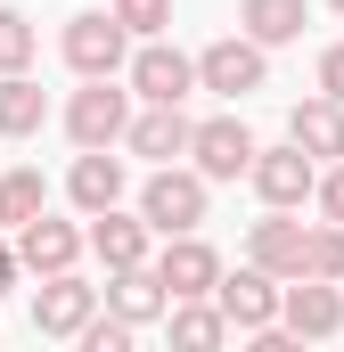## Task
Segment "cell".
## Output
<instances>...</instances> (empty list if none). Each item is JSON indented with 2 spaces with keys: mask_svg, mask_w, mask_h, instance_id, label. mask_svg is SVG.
I'll list each match as a JSON object with an SVG mask.
<instances>
[{
  "mask_svg": "<svg viewBox=\"0 0 344 352\" xmlns=\"http://www.w3.org/2000/svg\"><path fill=\"white\" fill-rule=\"evenodd\" d=\"M123 131H131V90H115V74L74 90V107H66V140L74 148H115Z\"/></svg>",
  "mask_w": 344,
  "mask_h": 352,
  "instance_id": "1",
  "label": "cell"
},
{
  "mask_svg": "<svg viewBox=\"0 0 344 352\" xmlns=\"http://www.w3.org/2000/svg\"><path fill=\"white\" fill-rule=\"evenodd\" d=\"M246 180H255L262 205H287V213H295L303 197H320V156H312L303 140H287V148H262Z\"/></svg>",
  "mask_w": 344,
  "mask_h": 352,
  "instance_id": "2",
  "label": "cell"
},
{
  "mask_svg": "<svg viewBox=\"0 0 344 352\" xmlns=\"http://www.w3.org/2000/svg\"><path fill=\"white\" fill-rule=\"evenodd\" d=\"M123 41H131V25H123L115 8H83V16L66 25V66H74L83 82H98V74L123 66Z\"/></svg>",
  "mask_w": 344,
  "mask_h": 352,
  "instance_id": "3",
  "label": "cell"
},
{
  "mask_svg": "<svg viewBox=\"0 0 344 352\" xmlns=\"http://www.w3.org/2000/svg\"><path fill=\"white\" fill-rule=\"evenodd\" d=\"M140 213H148V230H164V238L197 230V221H205V173H180V164H164V173L140 188Z\"/></svg>",
  "mask_w": 344,
  "mask_h": 352,
  "instance_id": "4",
  "label": "cell"
},
{
  "mask_svg": "<svg viewBox=\"0 0 344 352\" xmlns=\"http://www.w3.org/2000/svg\"><path fill=\"white\" fill-rule=\"evenodd\" d=\"M213 303L230 311V328L238 336H255V328H270L279 320V303H287V287L270 278L262 263H246V270H222V287H213Z\"/></svg>",
  "mask_w": 344,
  "mask_h": 352,
  "instance_id": "5",
  "label": "cell"
},
{
  "mask_svg": "<svg viewBox=\"0 0 344 352\" xmlns=\"http://www.w3.org/2000/svg\"><path fill=\"white\" fill-rule=\"evenodd\" d=\"M197 82L213 90V98H246V90L270 82V66H262V41L255 33H238V41H213L205 58H197Z\"/></svg>",
  "mask_w": 344,
  "mask_h": 352,
  "instance_id": "6",
  "label": "cell"
},
{
  "mask_svg": "<svg viewBox=\"0 0 344 352\" xmlns=\"http://www.w3.org/2000/svg\"><path fill=\"white\" fill-rule=\"evenodd\" d=\"M189 156H197V173L205 180H238V173H255V131L238 123V115H213V123H197V140H189Z\"/></svg>",
  "mask_w": 344,
  "mask_h": 352,
  "instance_id": "7",
  "label": "cell"
},
{
  "mask_svg": "<svg viewBox=\"0 0 344 352\" xmlns=\"http://www.w3.org/2000/svg\"><path fill=\"white\" fill-rule=\"evenodd\" d=\"M90 320H98V287H83L74 270H58V278L33 287V328L41 336H83Z\"/></svg>",
  "mask_w": 344,
  "mask_h": 352,
  "instance_id": "8",
  "label": "cell"
},
{
  "mask_svg": "<svg viewBox=\"0 0 344 352\" xmlns=\"http://www.w3.org/2000/svg\"><path fill=\"white\" fill-rule=\"evenodd\" d=\"M246 254H255L270 278H303V270H312V230L287 221V205H270L255 221V238H246Z\"/></svg>",
  "mask_w": 344,
  "mask_h": 352,
  "instance_id": "9",
  "label": "cell"
},
{
  "mask_svg": "<svg viewBox=\"0 0 344 352\" xmlns=\"http://www.w3.org/2000/svg\"><path fill=\"white\" fill-rule=\"evenodd\" d=\"M131 90L148 98V107H180L189 90H197V58H180L164 41H140V58H131Z\"/></svg>",
  "mask_w": 344,
  "mask_h": 352,
  "instance_id": "10",
  "label": "cell"
},
{
  "mask_svg": "<svg viewBox=\"0 0 344 352\" xmlns=\"http://www.w3.org/2000/svg\"><path fill=\"white\" fill-rule=\"evenodd\" d=\"M83 230L74 221H50V213H33L25 230H17V254H25V270H41V278H58V270H74L83 263Z\"/></svg>",
  "mask_w": 344,
  "mask_h": 352,
  "instance_id": "11",
  "label": "cell"
},
{
  "mask_svg": "<svg viewBox=\"0 0 344 352\" xmlns=\"http://www.w3.org/2000/svg\"><path fill=\"white\" fill-rule=\"evenodd\" d=\"M279 320H287L295 336H312V344H320V336H336V328H344L336 278H295V287H287V303H279Z\"/></svg>",
  "mask_w": 344,
  "mask_h": 352,
  "instance_id": "12",
  "label": "cell"
},
{
  "mask_svg": "<svg viewBox=\"0 0 344 352\" xmlns=\"http://www.w3.org/2000/svg\"><path fill=\"white\" fill-rule=\"evenodd\" d=\"M156 270H164L172 303H180V295H213V287H222V254H213L197 230H180V238L164 246V263H156Z\"/></svg>",
  "mask_w": 344,
  "mask_h": 352,
  "instance_id": "13",
  "label": "cell"
},
{
  "mask_svg": "<svg viewBox=\"0 0 344 352\" xmlns=\"http://www.w3.org/2000/svg\"><path fill=\"white\" fill-rule=\"evenodd\" d=\"M189 140H197V123H189L180 107H148V115H131V131H123V148H131V156H148V164L189 156Z\"/></svg>",
  "mask_w": 344,
  "mask_h": 352,
  "instance_id": "14",
  "label": "cell"
},
{
  "mask_svg": "<svg viewBox=\"0 0 344 352\" xmlns=\"http://www.w3.org/2000/svg\"><path fill=\"white\" fill-rule=\"evenodd\" d=\"M66 197H74L83 213H107V205H123V156H107V148H83V156H74V173H66Z\"/></svg>",
  "mask_w": 344,
  "mask_h": 352,
  "instance_id": "15",
  "label": "cell"
},
{
  "mask_svg": "<svg viewBox=\"0 0 344 352\" xmlns=\"http://www.w3.org/2000/svg\"><path fill=\"white\" fill-rule=\"evenodd\" d=\"M90 254H98L107 270L148 263V213H140V221H131V213H115V205H107V213H90Z\"/></svg>",
  "mask_w": 344,
  "mask_h": 352,
  "instance_id": "16",
  "label": "cell"
},
{
  "mask_svg": "<svg viewBox=\"0 0 344 352\" xmlns=\"http://www.w3.org/2000/svg\"><path fill=\"white\" fill-rule=\"evenodd\" d=\"M115 311H123L131 328H148V320H172V287H164V270H148V263L115 270Z\"/></svg>",
  "mask_w": 344,
  "mask_h": 352,
  "instance_id": "17",
  "label": "cell"
},
{
  "mask_svg": "<svg viewBox=\"0 0 344 352\" xmlns=\"http://www.w3.org/2000/svg\"><path fill=\"white\" fill-rule=\"evenodd\" d=\"M287 140H303L312 156H344V98H303L295 115H287Z\"/></svg>",
  "mask_w": 344,
  "mask_h": 352,
  "instance_id": "18",
  "label": "cell"
},
{
  "mask_svg": "<svg viewBox=\"0 0 344 352\" xmlns=\"http://www.w3.org/2000/svg\"><path fill=\"white\" fill-rule=\"evenodd\" d=\"M222 336H230V311L222 303H205V295H180L172 303V344L180 352H213Z\"/></svg>",
  "mask_w": 344,
  "mask_h": 352,
  "instance_id": "19",
  "label": "cell"
},
{
  "mask_svg": "<svg viewBox=\"0 0 344 352\" xmlns=\"http://www.w3.org/2000/svg\"><path fill=\"white\" fill-rule=\"evenodd\" d=\"M41 115H50V98L33 74H0V140H33Z\"/></svg>",
  "mask_w": 344,
  "mask_h": 352,
  "instance_id": "20",
  "label": "cell"
},
{
  "mask_svg": "<svg viewBox=\"0 0 344 352\" xmlns=\"http://www.w3.org/2000/svg\"><path fill=\"white\" fill-rule=\"evenodd\" d=\"M303 16H312V0H246V8H238V25L255 33L262 50L295 41V33H303Z\"/></svg>",
  "mask_w": 344,
  "mask_h": 352,
  "instance_id": "21",
  "label": "cell"
},
{
  "mask_svg": "<svg viewBox=\"0 0 344 352\" xmlns=\"http://www.w3.org/2000/svg\"><path fill=\"white\" fill-rule=\"evenodd\" d=\"M33 213H50V188H41V173H0V230H25Z\"/></svg>",
  "mask_w": 344,
  "mask_h": 352,
  "instance_id": "22",
  "label": "cell"
},
{
  "mask_svg": "<svg viewBox=\"0 0 344 352\" xmlns=\"http://www.w3.org/2000/svg\"><path fill=\"white\" fill-rule=\"evenodd\" d=\"M33 66V16L0 8V74H25Z\"/></svg>",
  "mask_w": 344,
  "mask_h": 352,
  "instance_id": "23",
  "label": "cell"
},
{
  "mask_svg": "<svg viewBox=\"0 0 344 352\" xmlns=\"http://www.w3.org/2000/svg\"><path fill=\"white\" fill-rule=\"evenodd\" d=\"M303 278H344V221L312 230V270H303Z\"/></svg>",
  "mask_w": 344,
  "mask_h": 352,
  "instance_id": "24",
  "label": "cell"
},
{
  "mask_svg": "<svg viewBox=\"0 0 344 352\" xmlns=\"http://www.w3.org/2000/svg\"><path fill=\"white\" fill-rule=\"evenodd\" d=\"M115 16H123L140 41H156V33L172 25V0H115Z\"/></svg>",
  "mask_w": 344,
  "mask_h": 352,
  "instance_id": "25",
  "label": "cell"
},
{
  "mask_svg": "<svg viewBox=\"0 0 344 352\" xmlns=\"http://www.w3.org/2000/svg\"><path fill=\"white\" fill-rule=\"evenodd\" d=\"M83 344H90V352H123V344H131V320H123V311H115V320H90Z\"/></svg>",
  "mask_w": 344,
  "mask_h": 352,
  "instance_id": "26",
  "label": "cell"
},
{
  "mask_svg": "<svg viewBox=\"0 0 344 352\" xmlns=\"http://www.w3.org/2000/svg\"><path fill=\"white\" fill-rule=\"evenodd\" d=\"M320 90L344 98V41H336V50H320Z\"/></svg>",
  "mask_w": 344,
  "mask_h": 352,
  "instance_id": "27",
  "label": "cell"
},
{
  "mask_svg": "<svg viewBox=\"0 0 344 352\" xmlns=\"http://www.w3.org/2000/svg\"><path fill=\"white\" fill-rule=\"evenodd\" d=\"M320 213L344 221V164H336V173H320Z\"/></svg>",
  "mask_w": 344,
  "mask_h": 352,
  "instance_id": "28",
  "label": "cell"
},
{
  "mask_svg": "<svg viewBox=\"0 0 344 352\" xmlns=\"http://www.w3.org/2000/svg\"><path fill=\"white\" fill-rule=\"evenodd\" d=\"M17 270H25V254H17V246H0V287H8Z\"/></svg>",
  "mask_w": 344,
  "mask_h": 352,
  "instance_id": "29",
  "label": "cell"
},
{
  "mask_svg": "<svg viewBox=\"0 0 344 352\" xmlns=\"http://www.w3.org/2000/svg\"><path fill=\"white\" fill-rule=\"evenodd\" d=\"M328 8H344V0H328Z\"/></svg>",
  "mask_w": 344,
  "mask_h": 352,
  "instance_id": "30",
  "label": "cell"
}]
</instances>
